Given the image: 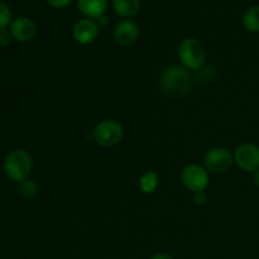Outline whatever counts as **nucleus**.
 <instances>
[{
	"instance_id": "obj_17",
	"label": "nucleus",
	"mask_w": 259,
	"mask_h": 259,
	"mask_svg": "<svg viewBox=\"0 0 259 259\" xmlns=\"http://www.w3.org/2000/svg\"><path fill=\"white\" fill-rule=\"evenodd\" d=\"M192 202L197 206H204L205 204L207 202V195L205 191H200V192H194L192 194Z\"/></svg>"
},
{
	"instance_id": "obj_6",
	"label": "nucleus",
	"mask_w": 259,
	"mask_h": 259,
	"mask_svg": "<svg viewBox=\"0 0 259 259\" xmlns=\"http://www.w3.org/2000/svg\"><path fill=\"white\" fill-rule=\"evenodd\" d=\"M234 164L233 153L223 147H215L209 149L204 157V167L209 174L222 175L227 174Z\"/></svg>"
},
{
	"instance_id": "obj_15",
	"label": "nucleus",
	"mask_w": 259,
	"mask_h": 259,
	"mask_svg": "<svg viewBox=\"0 0 259 259\" xmlns=\"http://www.w3.org/2000/svg\"><path fill=\"white\" fill-rule=\"evenodd\" d=\"M19 192L24 199H34L39 194V186L34 180L27 179L19 184Z\"/></svg>"
},
{
	"instance_id": "obj_2",
	"label": "nucleus",
	"mask_w": 259,
	"mask_h": 259,
	"mask_svg": "<svg viewBox=\"0 0 259 259\" xmlns=\"http://www.w3.org/2000/svg\"><path fill=\"white\" fill-rule=\"evenodd\" d=\"M4 174L10 181L22 182L28 179L33 168L32 156L24 149H14L4 159Z\"/></svg>"
},
{
	"instance_id": "obj_5",
	"label": "nucleus",
	"mask_w": 259,
	"mask_h": 259,
	"mask_svg": "<svg viewBox=\"0 0 259 259\" xmlns=\"http://www.w3.org/2000/svg\"><path fill=\"white\" fill-rule=\"evenodd\" d=\"M181 182L192 194L205 191L210 184L209 171L200 164H187L181 171Z\"/></svg>"
},
{
	"instance_id": "obj_14",
	"label": "nucleus",
	"mask_w": 259,
	"mask_h": 259,
	"mask_svg": "<svg viewBox=\"0 0 259 259\" xmlns=\"http://www.w3.org/2000/svg\"><path fill=\"white\" fill-rule=\"evenodd\" d=\"M158 182L159 179L158 175H157L156 172L147 171L144 172L141 176V179H139L138 186L143 194H152V192L156 191L157 187H158Z\"/></svg>"
},
{
	"instance_id": "obj_21",
	"label": "nucleus",
	"mask_w": 259,
	"mask_h": 259,
	"mask_svg": "<svg viewBox=\"0 0 259 259\" xmlns=\"http://www.w3.org/2000/svg\"><path fill=\"white\" fill-rule=\"evenodd\" d=\"M151 259H175V258L172 257V255L167 254V253H157V254H154Z\"/></svg>"
},
{
	"instance_id": "obj_3",
	"label": "nucleus",
	"mask_w": 259,
	"mask_h": 259,
	"mask_svg": "<svg viewBox=\"0 0 259 259\" xmlns=\"http://www.w3.org/2000/svg\"><path fill=\"white\" fill-rule=\"evenodd\" d=\"M179 58L186 70H200L206 58L204 45L196 38H186L179 46Z\"/></svg>"
},
{
	"instance_id": "obj_7",
	"label": "nucleus",
	"mask_w": 259,
	"mask_h": 259,
	"mask_svg": "<svg viewBox=\"0 0 259 259\" xmlns=\"http://www.w3.org/2000/svg\"><path fill=\"white\" fill-rule=\"evenodd\" d=\"M234 163L240 169L249 174H254L259 169V146L250 142L239 144L235 148L234 153Z\"/></svg>"
},
{
	"instance_id": "obj_4",
	"label": "nucleus",
	"mask_w": 259,
	"mask_h": 259,
	"mask_svg": "<svg viewBox=\"0 0 259 259\" xmlns=\"http://www.w3.org/2000/svg\"><path fill=\"white\" fill-rule=\"evenodd\" d=\"M124 128L115 119H104L93 129V139L101 147H113L121 141Z\"/></svg>"
},
{
	"instance_id": "obj_9",
	"label": "nucleus",
	"mask_w": 259,
	"mask_h": 259,
	"mask_svg": "<svg viewBox=\"0 0 259 259\" xmlns=\"http://www.w3.org/2000/svg\"><path fill=\"white\" fill-rule=\"evenodd\" d=\"M9 30L18 42H30L37 35V24L28 17H18L12 22Z\"/></svg>"
},
{
	"instance_id": "obj_16",
	"label": "nucleus",
	"mask_w": 259,
	"mask_h": 259,
	"mask_svg": "<svg viewBox=\"0 0 259 259\" xmlns=\"http://www.w3.org/2000/svg\"><path fill=\"white\" fill-rule=\"evenodd\" d=\"M12 22V10L5 3L0 2V29H5Z\"/></svg>"
},
{
	"instance_id": "obj_19",
	"label": "nucleus",
	"mask_w": 259,
	"mask_h": 259,
	"mask_svg": "<svg viewBox=\"0 0 259 259\" xmlns=\"http://www.w3.org/2000/svg\"><path fill=\"white\" fill-rule=\"evenodd\" d=\"M72 0H47L48 4L52 8H56V9H63V8L67 7Z\"/></svg>"
},
{
	"instance_id": "obj_13",
	"label": "nucleus",
	"mask_w": 259,
	"mask_h": 259,
	"mask_svg": "<svg viewBox=\"0 0 259 259\" xmlns=\"http://www.w3.org/2000/svg\"><path fill=\"white\" fill-rule=\"evenodd\" d=\"M244 29L249 33H259V5L249 8L242 18Z\"/></svg>"
},
{
	"instance_id": "obj_20",
	"label": "nucleus",
	"mask_w": 259,
	"mask_h": 259,
	"mask_svg": "<svg viewBox=\"0 0 259 259\" xmlns=\"http://www.w3.org/2000/svg\"><path fill=\"white\" fill-rule=\"evenodd\" d=\"M95 22L99 27H106L109 23V18L104 14V15H101V17H99L98 19H95Z\"/></svg>"
},
{
	"instance_id": "obj_11",
	"label": "nucleus",
	"mask_w": 259,
	"mask_h": 259,
	"mask_svg": "<svg viewBox=\"0 0 259 259\" xmlns=\"http://www.w3.org/2000/svg\"><path fill=\"white\" fill-rule=\"evenodd\" d=\"M77 7L85 18L95 20L105 14L108 9V0H77Z\"/></svg>"
},
{
	"instance_id": "obj_18",
	"label": "nucleus",
	"mask_w": 259,
	"mask_h": 259,
	"mask_svg": "<svg viewBox=\"0 0 259 259\" xmlns=\"http://www.w3.org/2000/svg\"><path fill=\"white\" fill-rule=\"evenodd\" d=\"M12 34L10 30L7 29H0V47H7L12 42Z\"/></svg>"
},
{
	"instance_id": "obj_1",
	"label": "nucleus",
	"mask_w": 259,
	"mask_h": 259,
	"mask_svg": "<svg viewBox=\"0 0 259 259\" xmlns=\"http://www.w3.org/2000/svg\"><path fill=\"white\" fill-rule=\"evenodd\" d=\"M159 85L164 95L179 100L190 93L192 86V78L190 71L184 66L172 65L164 68L159 77Z\"/></svg>"
},
{
	"instance_id": "obj_8",
	"label": "nucleus",
	"mask_w": 259,
	"mask_h": 259,
	"mask_svg": "<svg viewBox=\"0 0 259 259\" xmlns=\"http://www.w3.org/2000/svg\"><path fill=\"white\" fill-rule=\"evenodd\" d=\"M72 35L78 45H90L98 38L99 25L94 19L82 18L73 24Z\"/></svg>"
},
{
	"instance_id": "obj_10",
	"label": "nucleus",
	"mask_w": 259,
	"mask_h": 259,
	"mask_svg": "<svg viewBox=\"0 0 259 259\" xmlns=\"http://www.w3.org/2000/svg\"><path fill=\"white\" fill-rule=\"evenodd\" d=\"M139 27L132 19H123L114 28V39L123 47H129L138 40Z\"/></svg>"
},
{
	"instance_id": "obj_22",
	"label": "nucleus",
	"mask_w": 259,
	"mask_h": 259,
	"mask_svg": "<svg viewBox=\"0 0 259 259\" xmlns=\"http://www.w3.org/2000/svg\"><path fill=\"white\" fill-rule=\"evenodd\" d=\"M253 181H254V184L259 187V169L253 174Z\"/></svg>"
},
{
	"instance_id": "obj_12",
	"label": "nucleus",
	"mask_w": 259,
	"mask_h": 259,
	"mask_svg": "<svg viewBox=\"0 0 259 259\" xmlns=\"http://www.w3.org/2000/svg\"><path fill=\"white\" fill-rule=\"evenodd\" d=\"M114 12L124 19H131L138 14L141 9V0H113Z\"/></svg>"
}]
</instances>
